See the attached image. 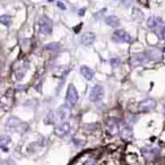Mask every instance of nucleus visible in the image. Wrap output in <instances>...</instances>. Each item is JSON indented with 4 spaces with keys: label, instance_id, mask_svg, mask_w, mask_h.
Segmentation results:
<instances>
[{
    "label": "nucleus",
    "instance_id": "5701e85b",
    "mask_svg": "<svg viewBox=\"0 0 165 165\" xmlns=\"http://www.w3.org/2000/svg\"><path fill=\"white\" fill-rule=\"evenodd\" d=\"M0 165H17L15 162H14L13 159H5V161H2Z\"/></svg>",
    "mask_w": 165,
    "mask_h": 165
},
{
    "label": "nucleus",
    "instance_id": "0eeeda50",
    "mask_svg": "<svg viewBox=\"0 0 165 165\" xmlns=\"http://www.w3.org/2000/svg\"><path fill=\"white\" fill-rule=\"evenodd\" d=\"M70 132V124L68 122H62L61 124H59L56 128V135L60 138H64L66 137L68 133Z\"/></svg>",
    "mask_w": 165,
    "mask_h": 165
},
{
    "label": "nucleus",
    "instance_id": "b1692460",
    "mask_svg": "<svg viewBox=\"0 0 165 165\" xmlns=\"http://www.w3.org/2000/svg\"><path fill=\"white\" fill-rule=\"evenodd\" d=\"M58 6H59V8H60V9H62V10H64V9H66V6H64V4L60 2V1L58 2Z\"/></svg>",
    "mask_w": 165,
    "mask_h": 165
},
{
    "label": "nucleus",
    "instance_id": "9b49d317",
    "mask_svg": "<svg viewBox=\"0 0 165 165\" xmlns=\"http://www.w3.org/2000/svg\"><path fill=\"white\" fill-rule=\"evenodd\" d=\"M159 149L158 148H153V147H145L143 148V154L146 158H154L157 154H158Z\"/></svg>",
    "mask_w": 165,
    "mask_h": 165
},
{
    "label": "nucleus",
    "instance_id": "aec40b11",
    "mask_svg": "<svg viewBox=\"0 0 165 165\" xmlns=\"http://www.w3.org/2000/svg\"><path fill=\"white\" fill-rule=\"evenodd\" d=\"M44 49L46 50H52V51H58L59 50V44L58 43H49V44L44 45Z\"/></svg>",
    "mask_w": 165,
    "mask_h": 165
},
{
    "label": "nucleus",
    "instance_id": "4468645a",
    "mask_svg": "<svg viewBox=\"0 0 165 165\" xmlns=\"http://www.w3.org/2000/svg\"><path fill=\"white\" fill-rule=\"evenodd\" d=\"M69 110L70 109L67 106V105H64V106H60L59 110H58L57 112V115H58V119L59 120H64L68 115H69Z\"/></svg>",
    "mask_w": 165,
    "mask_h": 165
},
{
    "label": "nucleus",
    "instance_id": "a211bd4d",
    "mask_svg": "<svg viewBox=\"0 0 165 165\" xmlns=\"http://www.w3.org/2000/svg\"><path fill=\"white\" fill-rule=\"evenodd\" d=\"M0 24L5 26H9L12 24V17L8 15H1L0 16Z\"/></svg>",
    "mask_w": 165,
    "mask_h": 165
},
{
    "label": "nucleus",
    "instance_id": "f257e3e1",
    "mask_svg": "<svg viewBox=\"0 0 165 165\" xmlns=\"http://www.w3.org/2000/svg\"><path fill=\"white\" fill-rule=\"evenodd\" d=\"M78 102V93L77 89L72 84H70L67 88V95H66V105L69 109L74 108Z\"/></svg>",
    "mask_w": 165,
    "mask_h": 165
},
{
    "label": "nucleus",
    "instance_id": "39448f33",
    "mask_svg": "<svg viewBox=\"0 0 165 165\" xmlns=\"http://www.w3.org/2000/svg\"><path fill=\"white\" fill-rule=\"evenodd\" d=\"M147 61H149V59L147 57L146 52L145 53H136L131 58V66L137 67V66H140V64H146Z\"/></svg>",
    "mask_w": 165,
    "mask_h": 165
},
{
    "label": "nucleus",
    "instance_id": "dca6fc26",
    "mask_svg": "<svg viewBox=\"0 0 165 165\" xmlns=\"http://www.w3.org/2000/svg\"><path fill=\"white\" fill-rule=\"evenodd\" d=\"M105 23L111 27H118V26H120V19L114 15H111L105 18Z\"/></svg>",
    "mask_w": 165,
    "mask_h": 165
},
{
    "label": "nucleus",
    "instance_id": "6ab92c4d",
    "mask_svg": "<svg viewBox=\"0 0 165 165\" xmlns=\"http://www.w3.org/2000/svg\"><path fill=\"white\" fill-rule=\"evenodd\" d=\"M19 123V120L17 119V118H10L9 120L7 121V126L8 127H17Z\"/></svg>",
    "mask_w": 165,
    "mask_h": 165
},
{
    "label": "nucleus",
    "instance_id": "412c9836",
    "mask_svg": "<svg viewBox=\"0 0 165 165\" xmlns=\"http://www.w3.org/2000/svg\"><path fill=\"white\" fill-rule=\"evenodd\" d=\"M133 18L136 20H141L143 19V13L139 9H133Z\"/></svg>",
    "mask_w": 165,
    "mask_h": 165
},
{
    "label": "nucleus",
    "instance_id": "423d86ee",
    "mask_svg": "<svg viewBox=\"0 0 165 165\" xmlns=\"http://www.w3.org/2000/svg\"><path fill=\"white\" fill-rule=\"evenodd\" d=\"M156 106V102L153 98H146L143 102H140L139 104V110L141 112H151L152 110H154Z\"/></svg>",
    "mask_w": 165,
    "mask_h": 165
},
{
    "label": "nucleus",
    "instance_id": "1a4fd4ad",
    "mask_svg": "<svg viewBox=\"0 0 165 165\" xmlns=\"http://www.w3.org/2000/svg\"><path fill=\"white\" fill-rule=\"evenodd\" d=\"M82 43L84 45H90L94 43V41H95V34L92 32H87L85 33V34H82Z\"/></svg>",
    "mask_w": 165,
    "mask_h": 165
},
{
    "label": "nucleus",
    "instance_id": "ddd939ff",
    "mask_svg": "<svg viewBox=\"0 0 165 165\" xmlns=\"http://www.w3.org/2000/svg\"><path fill=\"white\" fill-rule=\"evenodd\" d=\"M108 128H109V131L111 135H118L120 132V127H119V123L114 120H111L109 121L108 123Z\"/></svg>",
    "mask_w": 165,
    "mask_h": 165
},
{
    "label": "nucleus",
    "instance_id": "393cba45",
    "mask_svg": "<svg viewBox=\"0 0 165 165\" xmlns=\"http://www.w3.org/2000/svg\"><path fill=\"white\" fill-rule=\"evenodd\" d=\"M85 13V9H82V10H79V15H84Z\"/></svg>",
    "mask_w": 165,
    "mask_h": 165
},
{
    "label": "nucleus",
    "instance_id": "6e6552de",
    "mask_svg": "<svg viewBox=\"0 0 165 165\" xmlns=\"http://www.w3.org/2000/svg\"><path fill=\"white\" fill-rule=\"evenodd\" d=\"M163 25H165V23L159 17H157V16H152L151 18H148V20H147V26L151 27V28L159 27V26H163Z\"/></svg>",
    "mask_w": 165,
    "mask_h": 165
},
{
    "label": "nucleus",
    "instance_id": "9d476101",
    "mask_svg": "<svg viewBox=\"0 0 165 165\" xmlns=\"http://www.w3.org/2000/svg\"><path fill=\"white\" fill-rule=\"evenodd\" d=\"M79 71H80L82 76L84 77L85 79H87V80H92L93 77H94V71L90 69L89 67H87V66H82V67L79 68Z\"/></svg>",
    "mask_w": 165,
    "mask_h": 165
},
{
    "label": "nucleus",
    "instance_id": "20e7f679",
    "mask_svg": "<svg viewBox=\"0 0 165 165\" xmlns=\"http://www.w3.org/2000/svg\"><path fill=\"white\" fill-rule=\"evenodd\" d=\"M40 28H41V32L43 34H51L52 33V20L49 17H42L41 22H40Z\"/></svg>",
    "mask_w": 165,
    "mask_h": 165
},
{
    "label": "nucleus",
    "instance_id": "f03ea898",
    "mask_svg": "<svg viewBox=\"0 0 165 165\" xmlns=\"http://www.w3.org/2000/svg\"><path fill=\"white\" fill-rule=\"evenodd\" d=\"M112 40L115 43H129V42H131V36L127 32H124L122 30H118L113 33Z\"/></svg>",
    "mask_w": 165,
    "mask_h": 165
},
{
    "label": "nucleus",
    "instance_id": "f8f14e48",
    "mask_svg": "<svg viewBox=\"0 0 165 165\" xmlns=\"http://www.w3.org/2000/svg\"><path fill=\"white\" fill-rule=\"evenodd\" d=\"M146 54L149 60H154V61H157L162 58V52L157 49H149L146 52Z\"/></svg>",
    "mask_w": 165,
    "mask_h": 165
},
{
    "label": "nucleus",
    "instance_id": "7ed1b4c3",
    "mask_svg": "<svg viewBox=\"0 0 165 165\" xmlns=\"http://www.w3.org/2000/svg\"><path fill=\"white\" fill-rule=\"evenodd\" d=\"M104 96V88L103 86L101 85H95L90 93H89V100L92 102H97V101H101Z\"/></svg>",
    "mask_w": 165,
    "mask_h": 165
},
{
    "label": "nucleus",
    "instance_id": "4be33fe9",
    "mask_svg": "<svg viewBox=\"0 0 165 165\" xmlns=\"http://www.w3.org/2000/svg\"><path fill=\"white\" fill-rule=\"evenodd\" d=\"M120 64H121L120 58H112V59H111V66H112L113 68H115V67H119Z\"/></svg>",
    "mask_w": 165,
    "mask_h": 165
},
{
    "label": "nucleus",
    "instance_id": "2eb2a0df",
    "mask_svg": "<svg viewBox=\"0 0 165 165\" xmlns=\"http://www.w3.org/2000/svg\"><path fill=\"white\" fill-rule=\"evenodd\" d=\"M12 143V138L9 136H0V149L7 152V147L10 145Z\"/></svg>",
    "mask_w": 165,
    "mask_h": 165
},
{
    "label": "nucleus",
    "instance_id": "f3484780",
    "mask_svg": "<svg viewBox=\"0 0 165 165\" xmlns=\"http://www.w3.org/2000/svg\"><path fill=\"white\" fill-rule=\"evenodd\" d=\"M132 130L130 127H123L121 129V137L126 140H131L132 139Z\"/></svg>",
    "mask_w": 165,
    "mask_h": 165
}]
</instances>
